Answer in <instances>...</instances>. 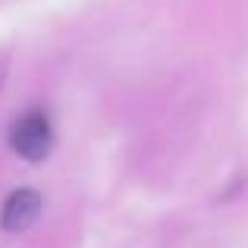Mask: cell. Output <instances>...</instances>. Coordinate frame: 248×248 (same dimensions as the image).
<instances>
[{
    "instance_id": "obj_1",
    "label": "cell",
    "mask_w": 248,
    "mask_h": 248,
    "mask_svg": "<svg viewBox=\"0 0 248 248\" xmlns=\"http://www.w3.org/2000/svg\"><path fill=\"white\" fill-rule=\"evenodd\" d=\"M10 145L22 160H31V164L44 160L50 154V148H54V129H50L47 113L44 110L22 113L10 132Z\"/></svg>"
},
{
    "instance_id": "obj_2",
    "label": "cell",
    "mask_w": 248,
    "mask_h": 248,
    "mask_svg": "<svg viewBox=\"0 0 248 248\" xmlns=\"http://www.w3.org/2000/svg\"><path fill=\"white\" fill-rule=\"evenodd\" d=\"M38 214H41V195L35 188H16L0 211V226L6 232H22L38 220Z\"/></svg>"
}]
</instances>
